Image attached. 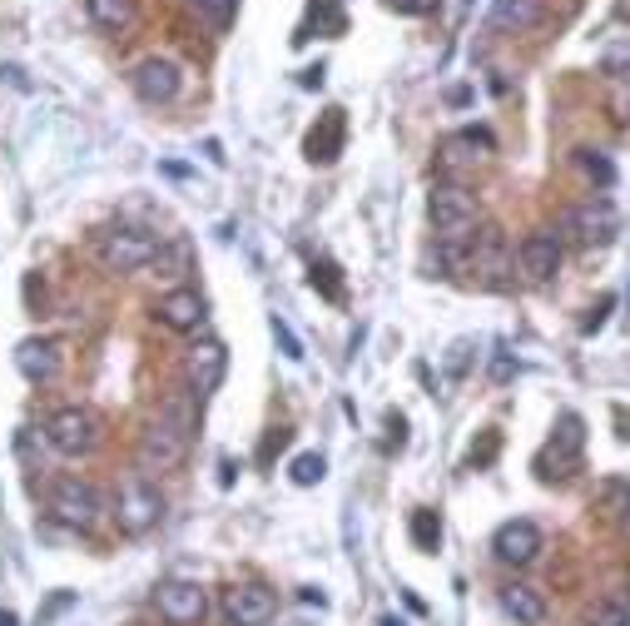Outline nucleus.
<instances>
[{
	"mask_svg": "<svg viewBox=\"0 0 630 626\" xmlns=\"http://www.w3.org/2000/svg\"><path fill=\"white\" fill-rule=\"evenodd\" d=\"M154 606H160V616L170 626H194L209 612V596H203L199 582H164L160 592H154Z\"/></svg>",
	"mask_w": 630,
	"mask_h": 626,
	"instance_id": "obj_9",
	"label": "nucleus"
},
{
	"mask_svg": "<svg viewBox=\"0 0 630 626\" xmlns=\"http://www.w3.org/2000/svg\"><path fill=\"white\" fill-rule=\"evenodd\" d=\"M45 443L55 448L60 457H85L100 448V418L90 408H55L50 418H45Z\"/></svg>",
	"mask_w": 630,
	"mask_h": 626,
	"instance_id": "obj_4",
	"label": "nucleus"
},
{
	"mask_svg": "<svg viewBox=\"0 0 630 626\" xmlns=\"http://www.w3.org/2000/svg\"><path fill=\"white\" fill-rule=\"evenodd\" d=\"M224 368H229V353L219 338H199V344L189 348V358H184V379H189V393L194 398H209V393H219V383H224Z\"/></svg>",
	"mask_w": 630,
	"mask_h": 626,
	"instance_id": "obj_7",
	"label": "nucleus"
},
{
	"mask_svg": "<svg viewBox=\"0 0 630 626\" xmlns=\"http://www.w3.org/2000/svg\"><path fill=\"white\" fill-rule=\"evenodd\" d=\"M129 85H135V95L144 100V105H170L174 95H179V66L174 60H160V55H150V60H139L135 76H129Z\"/></svg>",
	"mask_w": 630,
	"mask_h": 626,
	"instance_id": "obj_8",
	"label": "nucleus"
},
{
	"mask_svg": "<svg viewBox=\"0 0 630 626\" xmlns=\"http://www.w3.org/2000/svg\"><path fill=\"white\" fill-rule=\"evenodd\" d=\"M342 135H348V119H342V109H323V119L308 130V160L313 164H332L342 154Z\"/></svg>",
	"mask_w": 630,
	"mask_h": 626,
	"instance_id": "obj_17",
	"label": "nucleus"
},
{
	"mask_svg": "<svg viewBox=\"0 0 630 626\" xmlns=\"http://www.w3.org/2000/svg\"><path fill=\"white\" fill-rule=\"evenodd\" d=\"M194 15H199L209 31H229L234 25V15H238V0H184Z\"/></svg>",
	"mask_w": 630,
	"mask_h": 626,
	"instance_id": "obj_21",
	"label": "nucleus"
},
{
	"mask_svg": "<svg viewBox=\"0 0 630 626\" xmlns=\"http://www.w3.org/2000/svg\"><path fill=\"white\" fill-rule=\"evenodd\" d=\"M610 309H616V299H610V293H606V299H600L596 309H591V318H586V334H596V328L606 324V313H610Z\"/></svg>",
	"mask_w": 630,
	"mask_h": 626,
	"instance_id": "obj_30",
	"label": "nucleus"
},
{
	"mask_svg": "<svg viewBox=\"0 0 630 626\" xmlns=\"http://www.w3.org/2000/svg\"><path fill=\"white\" fill-rule=\"evenodd\" d=\"M194 408H199V398L184 389L174 398H164V408L144 422V432H139V467L144 473H174L184 463L194 438Z\"/></svg>",
	"mask_w": 630,
	"mask_h": 626,
	"instance_id": "obj_1",
	"label": "nucleus"
},
{
	"mask_svg": "<svg viewBox=\"0 0 630 626\" xmlns=\"http://www.w3.org/2000/svg\"><path fill=\"white\" fill-rule=\"evenodd\" d=\"M402 15H428V11H438V0H393Z\"/></svg>",
	"mask_w": 630,
	"mask_h": 626,
	"instance_id": "obj_31",
	"label": "nucleus"
},
{
	"mask_svg": "<svg viewBox=\"0 0 630 626\" xmlns=\"http://www.w3.org/2000/svg\"><path fill=\"white\" fill-rule=\"evenodd\" d=\"M332 274H338V269H332V264H323V269H318V264H313V283H323V289H328V299H338V279H332Z\"/></svg>",
	"mask_w": 630,
	"mask_h": 626,
	"instance_id": "obj_29",
	"label": "nucleus"
},
{
	"mask_svg": "<svg viewBox=\"0 0 630 626\" xmlns=\"http://www.w3.org/2000/svg\"><path fill=\"white\" fill-rule=\"evenodd\" d=\"M154 269H160V279H184V274H189V244H184V239L160 244V254H154Z\"/></svg>",
	"mask_w": 630,
	"mask_h": 626,
	"instance_id": "obj_22",
	"label": "nucleus"
},
{
	"mask_svg": "<svg viewBox=\"0 0 630 626\" xmlns=\"http://www.w3.org/2000/svg\"><path fill=\"white\" fill-rule=\"evenodd\" d=\"M497 606H502L516 626H541L546 622V596L536 592L532 582H506L502 592H497Z\"/></svg>",
	"mask_w": 630,
	"mask_h": 626,
	"instance_id": "obj_16",
	"label": "nucleus"
},
{
	"mask_svg": "<svg viewBox=\"0 0 630 626\" xmlns=\"http://www.w3.org/2000/svg\"><path fill=\"white\" fill-rule=\"evenodd\" d=\"M586 626H630V606L616 602V596H600L586 612Z\"/></svg>",
	"mask_w": 630,
	"mask_h": 626,
	"instance_id": "obj_26",
	"label": "nucleus"
},
{
	"mask_svg": "<svg viewBox=\"0 0 630 626\" xmlns=\"http://www.w3.org/2000/svg\"><path fill=\"white\" fill-rule=\"evenodd\" d=\"M268 328H273V344L283 348V358H289V363H303V344H299V334H293V328L283 324L278 313H273V324H268Z\"/></svg>",
	"mask_w": 630,
	"mask_h": 626,
	"instance_id": "obj_27",
	"label": "nucleus"
},
{
	"mask_svg": "<svg viewBox=\"0 0 630 626\" xmlns=\"http://www.w3.org/2000/svg\"><path fill=\"white\" fill-rule=\"evenodd\" d=\"M303 602H308V606H328V596H323L318 587H303Z\"/></svg>",
	"mask_w": 630,
	"mask_h": 626,
	"instance_id": "obj_32",
	"label": "nucleus"
},
{
	"mask_svg": "<svg viewBox=\"0 0 630 626\" xmlns=\"http://www.w3.org/2000/svg\"><path fill=\"white\" fill-rule=\"evenodd\" d=\"M154 318H160L170 334H199L203 328V299L199 289H170L154 303Z\"/></svg>",
	"mask_w": 630,
	"mask_h": 626,
	"instance_id": "obj_14",
	"label": "nucleus"
},
{
	"mask_svg": "<svg viewBox=\"0 0 630 626\" xmlns=\"http://www.w3.org/2000/svg\"><path fill=\"white\" fill-rule=\"evenodd\" d=\"M428 219L442 239L462 244V239H471V229H477V199H471L462 184H438L428 195Z\"/></svg>",
	"mask_w": 630,
	"mask_h": 626,
	"instance_id": "obj_5",
	"label": "nucleus"
},
{
	"mask_svg": "<svg viewBox=\"0 0 630 626\" xmlns=\"http://www.w3.org/2000/svg\"><path fill=\"white\" fill-rule=\"evenodd\" d=\"M85 15H90V25H95V31L119 35V31H129V25H135V0H85Z\"/></svg>",
	"mask_w": 630,
	"mask_h": 626,
	"instance_id": "obj_20",
	"label": "nucleus"
},
{
	"mask_svg": "<svg viewBox=\"0 0 630 626\" xmlns=\"http://www.w3.org/2000/svg\"><path fill=\"white\" fill-rule=\"evenodd\" d=\"M467 264L487 289H506V239H502V229H481V234L471 239V259Z\"/></svg>",
	"mask_w": 630,
	"mask_h": 626,
	"instance_id": "obj_13",
	"label": "nucleus"
},
{
	"mask_svg": "<svg viewBox=\"0 0 630 626\" xmlns=\"http://www.w3.org/2000/svg\"><path fill=\"white\" fill-rule=\"evenodd\" d=\"M95 254L109 274H135V269H150L154 254H160V239L144 234V229H129V224H115V229H100L95 234Z\"/></svg>",
	"mask_w": 630,
	"mask_h": 626,
	"instance_id": "obj_2",
	"label": "nucleus"
},
{
	"mask_svg": "<svg viewBox=\"0 0 630 626\" xmlns=\"http://www.w3.org/2000/svg\"><path fill=\"white\" fill-rule=\"evenodd\" d=\"M567 229H571V234H576L586 248H596V244H610V239H616L620 215H616V205H610V199H586V205L571 209Z\"/></svg>",
	"mask_w": 630,
	"mask_h": 626,
	"instance_id": "obj_11",
	"label": "nucleus"
},
{
	"mask_svg": "<svg viewBox=\"0 0 630 626\" xmlns=\"http://www.w3.org/2000/svg\"><path fill=\"white\" fill-rule=\"evenodd\" d=\"M492 552H497V561H506V567H526V561H536V552H541V528L526 518L502 522L492 537Z\"/></svg>",
	"mask_w": 630,
	"mask_h": 626,
	"instance_id": "obj_12",
	"label": "nucleus"
},
{
	"mask_svg": "<svg viewBox=\"0 0 630 626\" xmlns=\"http://www.w3.org/2000/svg\"><path fill=\"white\" fill-rule=\"evenodd\" d=\"M620 428H626V438H630V418H626V413H620Z\"/></svg>",
	"mask_w": 630,
	"mask_h": 626,
	"instance_id": "obj_35",
	"label": "nucleus"
},
{
	"mask_svg": "<svg viewBox=\"0 0 630 626\" xmlns=\"http://www.w3.org/2000/svg\"><path fill=\"white\" fill-rule=\"evenodd\" d=\"M100 512H105V502H100V492L90 483H80V477H65V483L50 487V518L65 522V528L75 532H90L100 522Z\"/></svg>",
	"mask_w": 630,
	"mask_h": 626,
	"instance_id": "obj_6",
	"label": "nucleus"
},
{
	"mask_svg": "<svg viewBox=\"0 0 630 626\" xmlns=\"http://www.w3.org/2000/svg\"><path fill=\"white\" fill-rule=\"evenodd\" d=\"M15 368H21L31 383H50L55 373H60V353H55L50 338H25V344L15 348Z\"/></svg>",
	"mask_w": 630,
	"mask_h": 626,
	"instance_id": "obj_18",
	"label": "nucleus"
},
{
	"mask_svg": "<svg viewBox=\"0 0 630 626\" xmlns=\"http://www.w3.org/2000/svg\"><path fill=\"white\" fill-rule=\"evenodd\" d=\"M576 164H581V174H586L591 184H600V189L616 184V164H610L600 150H576Z\"/></svg>",
	"mask_w": 630,
	"mask_h": 626,
	"instance_id": "obj_23",
	"label": "nucleus"
},
{
	"mask_svg": "<svg viewBox=\"0 0 630 626\" xmlns=\"http://www.w3.org/2000/svg\"><path fill=\"white\" fill-rule=\"evenodd\" d=\"M412 542L422 552H438L442 547V518H438V512H428V508L412 512Z\"/></svg>",
	"mask_w": 630,
	"mask_h": 626,
	"instance_id": "obj_24",
	"label": "nucleus"
},
{
	"mask_svg": "<svg viewBox=\"0 0 630 626\" xmlns=\"http://www.w3.org/2000/svg\"><path fill=\"white\" fill-rule=\"evenodd\" d=\"M576 453H581V418L567 413L561 418V463H576Z\"/></svg>",
	"mask_w": 630,
	"mask_h": 626,
	"instance_id": "obj_28",
	"label": "nucleus"
},
{
	"mask_svg": "<svg viewBox=\"0 0 630 626\" xmlns=\"http://www.w3.org/2000/svg\"><path fill=\"white\" fill-rule=\"evenodd\" d=\"M323 473H328V463H323V453H299L289 463V477H293V487H318L323 483Z\"/></svg>",
	"mask_w": 630,
	"mask_h": 626,
	"instance_id": "obj_25",
	"label": "nucleus"
},
{
	"mask_svg": "<svg viewBox=\"0 0 630 626\" xmlns=\"http://www.w3.org/2000/svg\"><path fill=\"white\" fill-rule=\"evenodd\" d=\"M303 85H308V90H313V85H323V66H313V70H303Z\"/></svg>",
	"mask_w": 630,
	"mask_h": 626,
	"instance_id": "obj_33",
	"label": "nucleus"
},
{
	"mask_svg": "<svg viewBox=\"0 0 630 626\" xmlns=\"http://www.w3.org/2000/svg\"><path fill=\"white\" fill-rule=\"evenodd\" d=\"M516 259H522V274L532 283H546L561 274V239L556 234H526L522 248H516Z\"/></svg>",
	"mask_w": 630,
	"mask_h": 626,
	"instance_id": "obj_15",
	"label": "nucleus"
},
{
	"mask_svg": "<svg viewBox=\"0 0 630 626\" xmlns=\"http://www.w3.org/2000/svg\"><path fill=\"white\" fill-rule=\"evenodd\" d=\"M546 15V0H497L492 5V25L502 35H522V31H536Z\"/></svg>",
	"mask_w": 630,
	"mask_h": 626,
	"instance_id": "obj_19",
	"label": "nucleus"
},
{
	"mask_svg": "<svg viewBox=\"0 0 630 626\" xmlns=\"http://www.w3.org/2000/svg\"><path fill=\"white\" fill-rule=\"evenodd\" d=\"M0 626H21V622H15V612H0Z\"/></svg>",
	"mask_w": 630,
	"mask_h": 626,
	"instance_id": "obj_34",
	"label": "nucleus"
},
{
	"mask_svg": "<svg viewBox=\"0 0 630 626\" xmlns=\"http://www.w3.org/2000/svg\"><path fill=\"white\" fill-rule=\"evenodd\" d=\"M224 612H229L234 626H268L273 612H278V596L268 592V587H258V582H238V587L224 592Z\"/></svg>",
	"mask_w": 630,
	"mask_h": 626,
	"instance_id": "obj_10",
	"label": "nucleus"
},
{
	"mask_svg": "<svg viewBox=\"0 0 630 626\" xmlns=\"http://www.w3.org/2000/svg\"><path fill=\"white\" fill-rule=\"evenodd\" d=\"M160 518H164L160 487H154L144 473L125 477V483H119V492H115V522H119V532H129V537H144V532H150Z\"/></svg>",
	"mask_w": 630,
	"mask_h": 626,
	"instance_id": "obj_3",
	"label": "nucleus"
}]
</instances>
